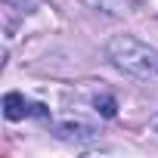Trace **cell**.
I'll list each match as a JSON object with an SVG mask.
<instances>
[{"instance_id": "obj_1", "label": "cell", "mask_w": 158, "mask_h": 158, "mask_svg": "<svg viewBox=\"0 0 158 158\" xmlns=\"http://www.w3.org/2000/svg\"><path fill=\"white\" fill-rule=\"evenodd\" d=\"M109 59L127 71L130 77H139V81H149V77H158V50L143 44L139 37L130 34H118L109 40Z\"/></svg>"}, {"instance_id": "obj_2", "label": "cell", "mask_w": 158, "mask_h": 158, "mask_svg": "<svg viewBox=\"0 0 158 158\" xmlns=\"http://www.w3.org/2000/svg\"><path fill=\"white\" fill-rule=\"evenodd\" d=\"M56 136L65 143H90V139H96V130L90 124H81V121H59Z\"/></svg>"}, {"instance_id": "obj_3", "label": "cell", "mask_w": 158, "mask_h": 158, "mask_svg": "<svg viewBox=\"0 0 158 158\" xmlns=\"http://www.w3.org/2000/svg\"><path fill=\"white\" fill-rule=\"evenodd\" d=\"M3 115H6V121H19V118L31 115V109L25 106V99L19 93H6L3 96Z\"/></svg>"}, {"instance_id": "obj_4", "label": "cell", "mask_w": 158, "mask_h": 158, "mask_svg": "<svg viewBox=\"0 0 158 158\" xmlns=\"http://www.w3.org/2000/svg\"><path fill=\"white\" fill-rule=\"evenodd\" d=\"M84 3L96 13H106V16H121L124 13V0H84Z\"/></svg>"}, {"instance_id": "obj_5", "label": "cell", "mask_w": 158, "mask_h": 158, "mask_svg": "<svg viewBox=\"0 0 158 158\" xmlns=\"http://www.w3.org/2000/svg\"><path fill=\"white\" fill-rule=\"evenodd\" d=\"M93 106H96V112H99L102 118H115V115H118V102H115V96H109V93H99V96L93 99Z\"/></svg>"}, {"instance_id": "obj_6", "label": "cell", "mask_w": 158, "mask_h": 158, "mask_svg": "<svg viewBox=\"0 0 158 158\" xmlns=\"http://www.w3.org/2000/svg\"><path fill=\"white\" fill-rule=\"evenodd\" d=\"M10 10H19V13H34L40 6V0H3Z\"/></svg>"}, {"instance_id": "obj_7", "label": "cell", "mask_w": 158, "mask_h": 158, "mask_svg": "<svg viewBox=\"0 0 158 158\" xmlns=\"http://www.w3.org/2000/svg\"><path fill=\"white\" fill-rule=\"evenodd\" d=\"M31 115H37V118H47V109H44V106H31Z\"/></svg>"}]
</instances>
